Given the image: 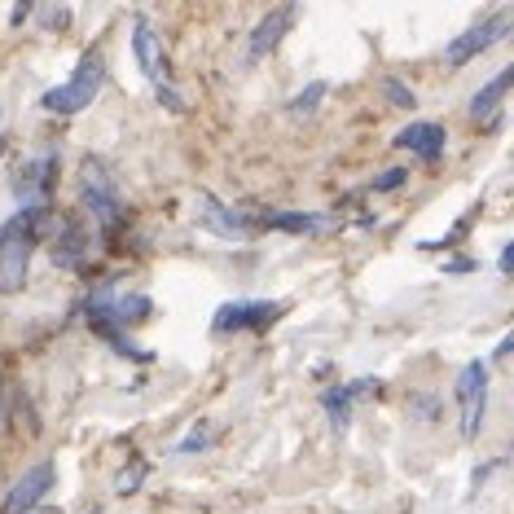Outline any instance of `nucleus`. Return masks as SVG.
<instances>
[{
	"instance_id": "1",
	"label": "nucleus",
	"mask_w": 514,
	"mask_h": 514,
	"mask_svg": "<svg viewBox=\"0 0 514 514\" xmlns=\"http://www.w3.org/2000/svg\"><path fill=\"white\" fill-rule=\"evenodd\" d=\"M84 321L88 330L97 334V339H106L115 356H124V361H137V365H150L154 352L141 348L137 339H132V326H145V321L154 317V299L145 295V290H115V286H97L93 295L84 299Z\"/></svg>"
},
{
	"instance_id": "2",
	"label": "nucleus",
	"mask_w": 514,
	"mask_h": 514,
	"mask_svg": "<svg viewBox=\"0 0 514 514\" xmlns=\"http://www.w3.org/2000/svg\"><path fill=\"white\" fill-rule=\"evenodd\" d=\"M49 225V203H27L0 225V295H18L31 277L40 233Z\"/></svg>"
},
{
	"instance_id": "3",
	"label": "nucleus",
	"mask_w": 514,
	"mask_h": 514,
	"mask_svg": "<svg viewBox=\"0 0 514 514\" xmlns=\"http://www.w3.org/2000/svg\"><path fill=\"white\" fill-rule=\"evenodd\" d=\"M80 211L106 233V238H115V233L128 225L124 189H119L110 163L97 159V154H88V159L80 163Z\"/></svg>"
},
{
	"instance_id": "4",
	"label": "nucleus",
	"mask_w": 514,
	"mask_h": 514,
	"mask_svg": "<svg viewBox=\"0 0 514 514\" xmlns=\"http://www.w3.org/2000/svg\"><path fill=\"white\" fill-rule=\"evenodd\" d=\"M102 88H106V58L97 49H88V53H80V62H75L71 80L49 88V93L40 97V110L44 115H80V110L97 102Z\"/></svg>"
},
{
	"instance_id": "5",
	"label": "nucleus",
	"mask_w": 514,
	"mask_h": 514,
	"mask_svg": "<svg viewBox=\"0 0 514 514\" xmlns=\"http://www.w3.org/2000/svg\"><path fill=\"white\" fill-rule=\"evenodd\" d=\"M286 304H277V299H229V304L216 308V317H211V334L216 339H229V334H264L268 326H277L282 321Z\"/></svg>"
},
{
	"instance_id": "6",
	"label": "nucleus",
	"mask_w": 514,
	"mask_h": 514,
	"mask_svg": "<svg viewBox=\"0 0 514 514\" xmlns=\"http://www.w3.org/2000/svg\"><path fill=\"white\" fill-rule=\"evenodd\" d=\"M510 27H514V9H497V14L479 18L475 27H466L462 36H453L449 44H444V62H449V66H466V62L484 58L493 44H501L510 36Z\"/></svg>"
},
{
	"instance_id": "7",
	"label": "nucleus",
	"mask_w": 514,
	"mask_h": 514,
	"mask_svg": "<svg viewBox=\"0 0 514 514\" xmlns=\"http://www.w3.org/2000/svg\"><path fill=\"white\" fill-rule=\"evenodd\" d=\"M457 413H462V440H479L488 418V361H466L453 383Z\"/></svg>"
},
{
	"instance_id": "8",
	"label": "nucleus",
	"mask_w": 514,
	"mask_h": 514,
	"mask_svg": "<svg viewBox=\"0 0 514 514\" xmlns=\"http://www.w3.org/2000/svg\"><path fill=\"white\" fill-rule=\"evenodd\" d=\"M194 220H198V229L216 233V238H225V242H247L255 233L247 211L229 207L225 198H216L211 189H198V194H194Z\"/></svg>"
},
{
	"instance_id": "9",
	"label": "nucleus",
	"mask_w": 514,
	"mask_h": 514,
	"mask_svg": "<svg viewBox=\"0 0 514 514\" xmlns=\"http://www.w3.org/2000/svg\"><path fill=\"white\" fill-rule=\"evenodd\" d=\"M53 484H58V466H53L49 457L36 462V466H27V471L9 484L5 501H0V514H31V510H40L44 497L53 493Z\"/></svg>"
},
{
	"instance_id": "10",
	"label": "nucleus",
	"mask_w": 514,
	"mask_h": 514,
	"mask_svg": "<svg viewBox=\"0 0 514 514\" xmlns=\"http://www.w3.org/2000/svg\"><path fill=\"white\" fill-rule=\"evenodd\" d=\"M391 145L413 154V159H422V163H440L444 150H449V128L435 124V119H418V124L400 128L396 137H391Z\"/></svg>"
},
{
	"instance_id": "11",
	"label": "nucleus",
	"mask_w": 514,
	"mask_h": 514,
	"mask_svg": "<svg viewBox=\"0 0 514 514\" xmlns=\"http://www.w3.org/2000/svg\"><path fill=\"white\" fill-rule=\"evenodd\" d=\"M132 58H137L141 66V75L150 80L154 88L167 84V58H163V36L154 31V22L137 14L132 18Z\"/></svg>"
},
{
	"instance_id": "12",
	"label": "nucleus",
	"mask_w": 514,
	"mask_h": 514,
	"mask_svg": "<svg viewBox=\"0 0 514 514\" xmlns=\"http://www.w3.org/2000/svg\"><path fill=\"white\" fill-rule=\"evenodd\" d=\"M295 18H299V5L268 9V14L255 22V31H251V40H247V62H264L268 53H273L277 44L286 40V31L295 27Z\"/></svg>"
},
{
	"instance_id": "13",
	"label": "nucleus",
	"mask_w": 514,
	"mask_h": 514,
	"mask_svg": "<svg viewBox=\"0 0 514 514\" xmlns=\"http://www.w3.org/2000/svg\"><path fill=\"white\" fill-rule=\"evenodd\" d=\"M510 84H514V66H501V71L488 80L479 93L471 97V106H466V115L475 119V124H484L488 119V128H497L501 124V102H506V93H510Z\"/></svg>"
},
{
	"instance_id": "14",
	"label": "nucleus",
	"mask_w": 514,
	"mask_h": 514,
	"mask_svg": "<svg viewBox=\"0 0 514 514\" xmlns=\"http://www.w3.org/2000/svg\"><path fill=\"white\" fill-rule=\"evenodd\" d=\"M378 378H361V383H334L326 396H321V405H326V413H330V427L334 431H348V422H352V405H356V396H378Z\"/></svg>"
},
{
	"instance_id": "15",
	"label": "nucleus",
	"mask_w": 514,
	"mask_h": 514,
	"mask_svg": "<svg viewBox=\"0 0 514 514\" xmlns=\"http://www.w3.org/2000/svg\"><path fill=\"white\" fill-rule=\"evenodd\" d=\"M53 176H58V154H40V159L22 163V172L14 181V194L22 198V207H27L31 198L44 203V198H49V189H53Z\"/></svg>"
},
{
	"instance_id": "16",
	"label": "nucleus",
	"mask_w": 514,
	"mask_h": 514,
	"mask_svg": "<svg viewBox=\"0 0 514 514\" xmlns=\"http://www.w3.org/2000/svg\"><path fill=\"white\" fill-rule=\"evenodd\" d=\"M84 260H88V229L80 216H66L58 238H53V264L75 273V268H84Z\"/></svg>"
},
{
	"instance_id": "17",
	"label": "nucleus",
	"mask_w": 514,
	"mask_h": 514,
	"mask_svg": "<svg viewBox=\"0 0 514 514\" xmlns=\"http://www.w3.org/2000/svg\"><path fill=\"white\" fill-rule=\"evenodd\" d=\"M255 229H273V233H326L339 220L321 216V211H264L260 220H251Z\"/></svg>"
},
{
	"instance_id": "18",
	"label": "nucleus",
	"mask_w": 514,
	"mask_h": 514,
	"mask_svg": "<svg viewBox=\"0 0 514 514\" xmlns=\"http://www.w3.org/2000/svg\"><path fill=\"white\" fill-rule=\"evenodd\" d=\"M326 93H330L326 80H312L304 93H295V97L286 102V115H290V119H312V115H317V106L326 102Z\"/></svg>"
},
{
	"instance_id": "19",
	"label": "nucleus",
	"mask_w": 514,
	"mask_h": 514,
	"mask_svg": "<svg viewBox=\"0 0 514 514\" xmlns=\"http://www.w3.org/2000/svg\"><path fill=\"white\" fill-rule=\"evenodd\" d=\"M145 475H150V462H145V457H132V462L124 466V471H119V479H115V493H119V497L141 493Z\"/></svg>"
},
{
	"instance_id": "20",
	"label": "nucleus",
	"mask_w": 514,
	"mask_h": 514,
	"mask_svg": "<svg viewBox=\"0 0 514 514\" xmlns=\"http://www.w3.org/2000/svg\"><path fill=\"white\" fill-rule=\"evenodd\" d=\"M383 97H387V106H396V110H413V106H418L413 88H409V84H400L396 75H387V80H383Z\"/></svg>"
},
{
	"instance_id": "21",
	"label": "nucleus",
	"mask_w": 514,
	"mask_h": 514,
	"mask_svg": "<svg viewBox=\"0 0 514 514\" xmlns=\"http://www.w3.org/2000/svg\"><path fill=\"white\" fill-rule=\"evenodd\" d=\"M409 185V172L405 167H387L383 176H374V194H396V189Z\"/></svg>"
},
{
	"instance_id": "22",
	"label": "nucleus",
	"mask_w": 514,
	"mask_h": 514,
	"mask_svg": "<svg viewBox=\"0 0 514 514\" xmlns=\"http://www.w3.org/2000/svg\"><path fill=\"white\" fill-rule=\"evenodd\" d=\"M207 444H211V431H207V427H194V431H189L185 440H181V444H176V449H172V457H189V453H203Z\"/></svg>"
},
{
	"instance_id": "23",
	"label": "nucleus",
	"mask_w": 514,
	"mask_h": 514,
	"mask_svg": "<svg viewBox=\"0 0 514 514\" xmlns=\"http://www.w3.org/2000/svg\"><path fill=\"white\" fill-rule=\"evenodd\" d=\"M154 93H159V102H163L167 110H172V115H181V110H185V97L176 93L172 84H159V88H154Z\"/></svg>"
},
{
	"instance_id": "24",
	"label": "nucleus",
	"mask_w": 514,
	"mask_h": 514,
	"mask_svg": "<svg viewBox=\"0 0 514 514\" xmlns=\"http://www.w3.org/2000/svg\"><path fill=\"white\" fill-rule=\"evenodd\" d=\"M497 268H501V273H510V268H514V242H506V247H501Z\"/></svg>"
},
{
	"instance_id": "25",
	"label": "nucleus",
	"mask_w": 514,
	"mask_h": 514,
	"mask_svg": "<svg viewBox=\"0 0 514 514\" xmlns=\"http://www.w3.org/2000/svg\"><path fill=\"white\" fill-rule=\"evenodd\" d=\"M27 18H31V5H14V9H9V22H14V27H22Z\"/></svg>"
},
{
	"instance_id": "26",
	"label": "nucleus",
	"mask_w": 514,
	"mask_h": 514,
	"mask_svg": "<svg viewBox=\"0 0 514 514\" xmlns=\"http://www.w3.org/2000/svg\"><path fill=\"white\" fill-rule=\"evenodd\" d=\"M475 260H453V264H444V273H471Z\"/></svg>"
},
{
	"instance_id": "27",
	"label": "nucleus",
	"mask_w": 514,
	"mask_h": 514,
	"mask_svg": "<svg viewBox=\"0 0 514 514\" xmlns=\"http://www.w3.org/2000/svg\"><path fill=\"white\" fill-rule=\"evenodd\" d=\"M506 356H510V334H506V339H501V343H497V352H493V361H506Z\"/></svg>"
},
{
	"instance_id": "28",
	"label": "nucleus",
	"mask_w": 514,
	"mask_h": 514,
	"mask_svg": "<svg viewBox=\"0 0 514 514\" xmlns=\"http://www.w3.org/2000/svg\"><path fill=\"white\" fill-rule=\"evenodd\" d=\"M88 514H102V510H88Z\"/></svg>"
},
{
	"instance_id": "29",
	"label": "nucleus",
	"mask_w": 514,
	"mask_h": 514,
	"mask_svg": "<svg viewBox=\"0 0 514 514\" xmlns=\"http://www.w3.org/2000/svg\"><path fill=\"white\" fill-rule=\"evenodd\" d=\"M0 396H5V387H0Z\"/></svg>"
},
{
	"instance_id": "30",
	"label": "nucleus",
	"mask_w": 514,
	"mask_h": 514,
	"mask_svg": "<svg viewBox=\"0 0 514 514\" xmlns=\"http://www.w3.org/2000/svg\"><path fill=\"white\" fill-rule=\"evenodd\" d=\"M44 514H53V510H44Z\"/></svg>"
}]
</instances>
